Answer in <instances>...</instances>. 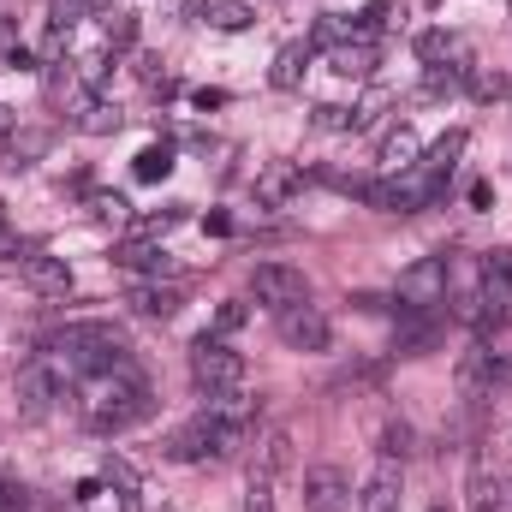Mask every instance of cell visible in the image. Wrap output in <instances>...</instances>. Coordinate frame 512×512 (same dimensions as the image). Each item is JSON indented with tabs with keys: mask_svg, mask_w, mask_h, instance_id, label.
Listing matches in <instances>:
<instances>
[{
	"mask_svg": "<svg viewBox=\"0 0 512 512\" xmlns=\"http://www.w3.org/2000/svg\"><path fill=\"white\" fill-rule=\"evenodd\" d=\"M191 102H197V108H203V114H209V108H221V102H227V90H197V96H191Z\"/></svg>",
	"mask_w": 512,
	"mask_h": 512,
	"instance_id": "obj_39",
	"label": "cell"
},
{
	"mask_svg": "<svg viewBox=\"0 0 512 512\" xmlns=\"http://www.w3.org/2000/svg\"><path fill=\"white\" fill-rule=\"evenodd\" d=\"M191 376L203 393H239L245 387V358L221 340V334H203L197 346H191Z\"/></svg>",
	"mask_w": 512,
	"mask_h": 512,
	"instance_id": "obj_3",
	"label": "cell"
},
{
	"mask_svg": "<svg viewBox=\"0 0 512 512\" xmlns=\"http://www.w3.org/2000/svg\"><path fill=\"white\" fill-rule=\"evenodd\" d=\"M376 42L370 36H352V42H340V48H328V66L340 72V78H370L376 72Z\"/></svg>",
	"mask_w": 512,
	"mask_h": 512,
	"instance_id": "obj_16",
	"label": "cell"
},
{
	"mask_svg": "<svg viewBox=\"0 0 512 512\" xmlns=\"http://www.w3.org/2000/svg\"><path fill=\"white\" fill-rule=\"evenodd\" d=\"M429 346H435V322H429V316H411V322L393 334V352H405V358H423Z\"/></svg>",
	"mask_w": 512,
	"mask_h": 512,
	"instance_id": "obj_26",
	"label": "cell"
},
{
	"mask_svg": "<svg viewBox=\"0 0 512 512\" xmlns=\"http://www.w3.org/2000/svg\"><path fill=\"white\" fill-rule=\"evenodd\" d=\"M24 495H30L24 483H0V512H24V507H30Z\"/></svg>",
	"mask_w": 512,
	"mask_h": 512,
	"instance_id": "obj_37",
	"label": "cell"
},
{
	"mask_svg": "<svg viewBox=\"0 0 512 512\" xmlns=\"http://www.w3.org/2000/svg\"><path fill=\"white\" fill-rule=\"evenodd\" d=\"M417 161H423V143H417V131H411V126H393V131L382 137V167H387V173H411Z\"/></svg>",
	"mask_w": 512,
	"mask_h": 512,
	"instance_id": "obj_18",
	"label": "cell"
},
{
	"mask_svg": "<svg viewBox=\"0 0 512 512\" xmlns=\"http://www.w3.org/2000/svg\"><path fill=\"white\" fill-rule=\"evenodd\" d=\"M12 131H18L12 126V108H0V137H12Z\"/></svg>",
	"mask_w": 512,
	"mask_h": 512,
	"instance_id": "obj_40",
	"label": "cell"
},
{
	"mask_svg": "<svg viewBox=\"0 0 512 512\" xmlns=\"http://www.w3.org/2000/svg\"><path fill=\"white\" fill-rule=\"evenodd\" d=\"M0 227H6V203H0Z\"/></svg>",
	"mask_w": 512,
	"mask_h": 512,
	"instance_id": "obj_41",
	"label": "cell"
},
{
	"mask_svg": "<svg viewBox=\"0 0 512 512\" xmlns=\"http://www.w3.org/2000/svg\"><path fill=\"white\" fill-rule=\"evenodd\" d=\"M304 512H352V483L334 465L304 471Z\"/></svg>",
	"mask_w": 512,
	"mask_h": 512,
	"instance_id": "obj_10",
	"label": "cell"
},
{
	"mask_svg": "<svg viewBox=\"0 0 512 512\" xmlns=\"http://www.w3.org/2000/svg\"><path fill=\"white\" fill-rule=\"evenodd\" d=\"M245 322H251V304H245V298H227V304L215 310V334H239Z\"/></svg>",
	"mask_w": 512,
	"mask_h": 512,
	"instance_id": "obj_32",
	"label": "cell"
},
{
	"mask_svg": "<svg viewBox=\"0 0 512 512\" xmlns=\"http://www.w3.org/2000/svg\"><path fill=\"white\" fill-rule=\"evenodd\" d=\"M489 203H495V185H489V179H477V185H471V209H489Z\"/></svg>",
	"mask_w": 512,
	"mask_h": 512,
	"instance_id": "obj_38",
	"label": "cell"
},
{
	"mask_svg": "<svg viewBox=\"0 0 512 512\" xmlns=\"http://www.w3.org/2000/svg\"><path fill=\"white\" fill-rule=\"evenodd\" d=\"M274 322H280V340L292 346V352H328V340H334V328H328V316L304 298V304H292V310H274Z\"/></svg>",
	"mask_w": 512,
	"mask_h": 512,
	"instance_id": "obj_7",
	"label": "cell"
},
{
	"mask_svg": "<svg viewBox=\"0 0 512 512\" xmlns=\"http://www.w3.org/2000/svg\"><path fill=\"white\" fill-rule=\"evenodd\" d=\"M114 262H120V268H131V274H149V280L173 274V256L161 251L155 239H126V245L114 251Z\"/></svg>",
	"mask_w": 512,
	"mask_h": 512,
	"instance_id": "obj_15",
	"label": "cell"
},
{
	"mask_svg": "<svg viewBox=\"0 0 512 512\" xmlns=\"http://www.w3.org/2000/svg\"><path fill=\"white\" fill-rule=\"evenodd\" d=\"M18 274H24V286H30L36 298H66V292H72V268H66V256L24 251L18 256Z\"/></svg>",
	"mask_w": 512,
	"mask_h": 512,
	"instance_id": "obj_8",
	"label": "cell"
},
{
	"mask_svg": "<svg viewBox=\"0 0 512 512\" xmlns=\"http://www.w3.org/2000/svg\"><path fill=\"white\" fill-rule=\"evenodd\" d=\"M90 12H96L90 0H54V6H48V24H54V30L66 36V30H72V24H84Z\"/></svg>",
	"mask_w": 512,
	"mask_h": 512,
	"instance_id": "obj_29",
	"label": "cell"
},
{
	"mask_svg": "<svg viewBox=\"0 0 512 512\" xmlns=\"http://www.w3.org/2000/svg\"><path fill=\"white\" fill-rule=\"evenodd\" d=\"M274 483H280L274 471L251 465V483H245V512H280V489H274Z\"/></svg>",
	"mask_w": 512,
	"mask_h": 512,
	"instance_id": "obj_24",
	"label": "cell"
},
{
	"mask_svg": "<svg viewBox=\"0 0 512 512\" xmlns=\"http://www.w3.org/2000/svg\"><path fill=\"white\" fill-rule=\"evenodd\" d=\"M465 84H471V96H477V102H495V96H512V78H501V72H471Z\"/></svg>",
	"mask_w": 512,
	"mask_h": 512,
	"instance_id": "obj_31",
	"label": "cell"
},
{
	"mask_svg": "<svg viewBox=\"0 0 512 512\" xmlns=\"http://www.w3.org/2000/svg\"><path fill=\"white\" fill-rule=\"evenodd\" d=\"M149 411H155V393L137 370L96 376V387H90V429H102V435H120L131 423H143Z\"/></svg>",
	"mask_w": 512,
	"mask_h": 512,
	"instance_id": "obj_2",
	"label": "cell"
},
{
	"mask_svg": "<svg viewBox=\"0 0 512 512\" xmlns=\"http://www.w3.org/2000/svg\"><path fill=\"white\" fill-rule=\"evenodd\" d=\"M352 36H358V18L322 12V18H316V36H310V42H316V48H340V42H352Z\"/></svg>",
	"mask_w": 512,
	"mask_h": 512,
	"instance_id": "obj_27",
	"label": "cell"
},
{
	"mask_svg": "<svg viewBox=\"0 0 512 512\" xmlns=\"http://www.w3.org/2000/svg\"><path fill=\"white\" fill-rule=\"evenodd\" d=\"M453 382H459V399H483V393H489L495 382H507V364H501L489 346H471V352L459 358Z\"/></svg>",
	"mask_w": 512,
	"mask_h": 512,
	"instance_id": "obj_9",
	"label": "cell"
},
{
	"mask_svg": "<svg viewBox=\"0 0 512 512\" xmlns=\"http://www.w3.org/2000/svg\"><path fill=\"white\" fill-rule=\"evenodd\" d=\"M48 149H54V131H48V126H24V131H12V137H6L12 167H30V161H42Z\"/></svg>",
	"mask_w": 512,
	"mask_h": 512,
	"instance_id": "obj_19",
	"label": "cell"
},
{
	"mask_svg": "<svg viewBox=\"0 0 512 512\" xmlns=\"http://www.w3.org/2000/svg\"><path fill=\"white\" fill-rule=\"evenodd\" d=\"M316 131H358V114H352V108L322 102V108H316Z\"/></svg>",
	"mask_w": 512,
	"mask_h": 512,
	"instance_id": "obj_34",
	"label": "cell"
},
{
	"mask_svg": "<svg viewBox=\"0 0 512 512\" xmlns=\"http://www.w3.org/2000/svg\"><path fill=\"white\" fill-rule=\"evenodd\" d=\"M126 304L137 310V316H149V322H173L185 298H179V286H161V280H131Z\"/></svg>",
	"mask_w": 512,
	"mask_h": 512,
	"instance_id": "obj_12",
	"label": "cell"
},
{
	"mask_svg": "<svg viewBox=\"0 0 512 512\" xmlns=\"http://www.w3.org/2000/svg\"><path fill=\"white\" fill-rule=\"evenodd\" d=\"M96 18H102L108 54H120V48H131V42H137V12H131V6H102Z\"/></svg>",
	"mask_w": 512,
	"mask_h": 512,
	"instance_id": "obj_21",
	"label": "cell"
},
{
	"mask_svg": "<svg viewBox=\"0 0 512 512\" xmlns=\"http://www.w3.org/2000/svg\"><path fill=\"white\" fill-rule=\"evenodd\" d=\"M465 143H471L465 131H447V137H441V143H435V149L417 161V173H429V179H447V173H453V161L465 155Z\"/></svg>",
	"mask_w": 512,
	"mask_h": 512,
	"instance_id": "obj_20",
	"label": "cell"
},
{
	"mask_svg": "<svg viewBox=\"0 0 512 512\" xmlns=\"http://www.w3.org/2000/svg\"><path fill=\"white\" fill-rule=\"evenodd\" d=\"M102 483H108L114 495H137V471H131L126 459H114V453L102 459Z\"/></svg>",
	"mask_w": 512,
	"mask_h": 512,
	"instance_id": "obj_30",
	"label": "cell"
},
{
	"mask_svg": "<svg viewBox=\"0 0 512 512\" xmlns=\"http://www.w3.org/2000/svg\"><path fill=\"white\" fill-rule=\"evenodd\" d=\"M90 209H96L102 221H114V227H126V221H131V203H126V197H108V191H102V197H96Z\"/></svg>",
	"mask_w": 512,
	"mask_h": 512,
	"instance_id": "obj_35",
	"label": "cell"
},
{
	"mask_svg": "<svg viewBox=\"0 0 512 512\" xmlns=\"http://www.w3.org/2000/svg\"><path fill=\"white\" fill-rule=\"evenodd\" d=\"M447 286H453L447 256H423V262H411V268L399 274V304H405L411 316H435V310L447 304Z\"/></svg>",
	"mask_w": 512,
	"mask_h": 512,
	"instance_id": "obj_4",
	"label": "cell"
},
{
	"mask_svg": "<svg viewBox=\"0 0 512 512\" xmlns=\"http://www.w3.org/2000/svg\"><path fill=\"white\" fill-rule=\"evenodd\" d=\"M417 60H423V66H459V72H471V48H465V36H453V30H423V36H417Z\"/></svg>",
	"mask_w": 512,
	"mask_h": 512,
	"instance_id": "obj_14",
	"label": "cell"
},
{
	"mask_svg": "<svg viewBox=\"0 0 512 512\" xmlns=\"http://www.w3.org/2000/svg\"><path fill=\"white\" fill-rule=\"evenodd\" d=\"M465 78L471 72H459V66H429V78L417 84V102H447V96L465 90Z\"/></svg>",
	"mask_w": 512,
	"mask_h": 512,
	"instance_id": "obj_22",
	"label": "cell"
},
{
	"mask_svg": "<svg viewBox=\"0 0 512 512\" xmlns=\"http://www.w3.org/2000/svg\"><path fill=\"white\" fill-rule=\"evenodd\" d=\"M60 364H72L78 376H114V370H131V340L114 328V322H72L54 334L48 346Z\"/></svg>",
	"mask_w": 512,
	"mask_h": 512,
	"instance_id": "obj_1",
	"label": "cell"
},
{
	"mask_svg": "<svg viewBox=\"0 0 512 512\" xmlns=\"http://www.w3.org/2000/svg\"><path fill=\"white\" fill-rule=\"evenodd\" d=\"M304 72H310V42H286V48L274 54V66H268V84H274V90H298Z\"/></svg>",
	"mask_w": 512,
	"mask_h": 512,
	"instance_id": "obj_17",
	"label": "cell"
},
{
	"mask_svg": "<svg viewBox=\"0 0 512 512\" xmlns=\"http://www.w3.org/2000/svg\"><path fill=\"white\" fill-rule=\"evenodd\" d=\"M382 453H393V459H405V453H411V429H405V423H393V429L382 435Z\"/></svg>",
	"mask_w": 512,
	"mask_h": 512,
	"instance_id": "obj_36",
	"label": "cell"
},
{
	"mask_svg": "<svg viewBox=\"0 0 512 512\" xmlns=\"http://www.w3.org/2000/svg\"><path fill=\"white\" fill-rule=\"evenodd\" d=\"M131 173H137L143 185H155V179H167V173H173V143H149V149H137V161H131Z\"/></svg>",
	"mask_w": 512,
	"mask_h": 512,
	"instance_id": "obj_25",
	"label": "cell"
},
{
	"mask_svg": "<svg viewBox=\"0 0 512 512\" xmlns=\"http://www.w3.org/2000/svg\"><path fill=\"white\" fill-rule=\"evenodd\" d=\"M298 185H304V167H298V161H268V167L256 173V203H262V209H280V203H292Z\"/></svg>",
	"mask_w": 512,
	"mask_h": 512,
	"instance_id": "obj_13",
	"label": "cell"
},
{
	"mask_svg": "<svg viewBox=\"0 0 512 512\" xmlns=\"http://www.w3.org/2000/svg\"><path fill=\"white\" fill-rule=\"evenodd\" d=\"M72 364H60V358H42V364H30L24 370V382H18V399H24V417H48L54 411V399H66L72 393Z\"/></svg>",
	"mask_w": 512,
	"mask_h": 512,
	"instance_id": "obj_5",
	"label": "cell"
},
{
	"mask_svg": "<svg viewBox=\"0 0 512 512\" xmlns=\"http://www.w3.org/2000/svg\"><path fill=\"white\" fill-rule=\"evenodd\" d=\"M405 459H393L382 453L376 459V471H370V483H364V512H399V495H405V471H399Z\"/></svg>",
	"mask_w": 512,
	"mask_h": 512,
	"instance_id": "obj_11",
	"label": "cell"
},
{
	"mask_svg": "<svg viewBox=\"0 0 512 512\" xmlns=\"http://www.w3.org/2000/svg\"><path fill=\"white\" fill-rule=\"evenodd\" d=\"M84 131H96V137L120 131V108H108V102H84Z\"/></svg>",
	"mask_w": 512,
	"mask_h": 512,
	"instance_id": "obj_33",
	"label": "cell"
},
{
	"mask_svg": "<svg viewBox=\"0 0 512 512\" xmlns=\"http://www.w3.org/2000/svg\"><path fill=\"white\" fill-rule=\"evenodd\" d=\"M393 18H405V12H399V0H370V6L358 12V36H376V30H387Z\"/></svg>",
	"mask_w": 512,
	"mask_h": 512,
	"instance_id": "obj_28",
	"label": "cell"
},
{
	"mask_svg": "<svg viewBox=\"0 0 512 512\" xmlns=\"http://www.w3.org/2000/svg\"><path fill=\"white\" fill-rule=\"evenodd\" d=\"M203 24H209V30H251L256 12L245 0H209V6H203Z\"/></svg>",
	"mask_w": 512,
	"mask_h": 512,
	"instance_id": "obj_23",
	"label": "cell"
},
{
	"mask_svg": "<svg viewBox=\"0 0 512 512\" xmlns=\"http://www.w3.org/2000/svg\"><path fill=\"white\" fill-rule=\"evenodd\" d=\"M251 292H256V304H268V310H292V304L310 298V280L292 262H262L251 274Z\"/></svg>",
	"mask_w": 512,
	"mask_h": 512,
	"instance_id": "obj_6",
	"label": "cell"
}]
</instances>
